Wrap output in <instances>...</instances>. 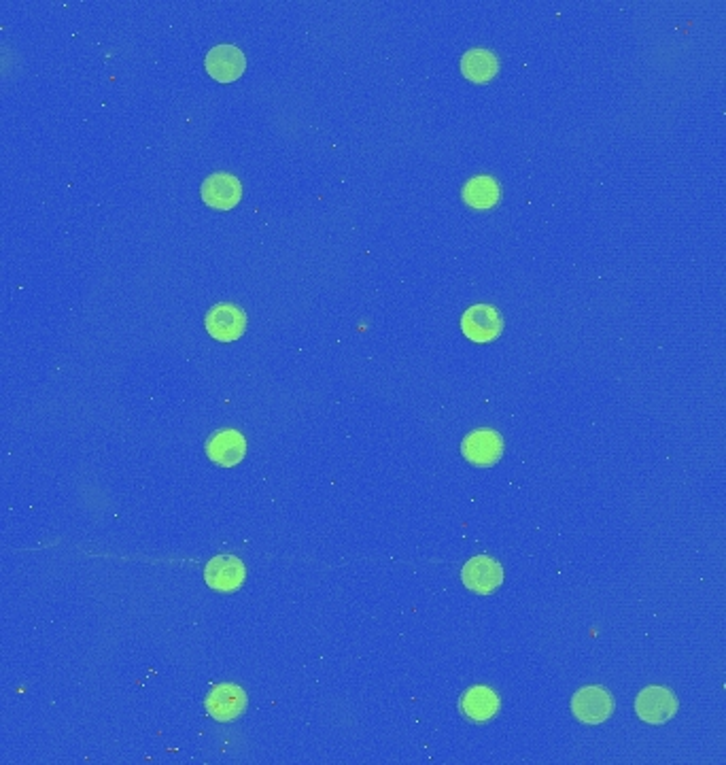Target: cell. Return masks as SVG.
<instances>
[{"instance_id": "1", "label": "cell", "mask_w": 726, "mask_h": 765, "mask_svg": "<svg viewBox=\"0 0 726 765\" xmlns=\"http://www.w3.org/2000/svg\"><path fill=\"white\" fill-rule=\"evenodd\" d=\"M637 717L650 725H663L676 717L678 697L667 687H646L635 700Z\"/></svg>"}, {"instance_id": "2", "label": "cell", "mask_w": 726, "mask_h": 765, "mask_svg": "<svg viewBox=\"0 0 726 765\" xmlns=\"http://www.w3.org/2000/svg\"><path fill=\"white\" fill-rule=\"evenodd\" d=\"M572 712L580 723L599 725L605 723L614 712V697L603 687H584L572 700Z\"/></svg>"}, {"instance_id": "3", "label": "cell", "mask_w": 726, "mask_h": 765, "mask_svg": "<svg viewBox=\"0 0 726 765\" xmlns=\"http://www.w3.org/2000/svg\"><path fill=\"white\" fill-rule=\"evenodd\" d=\"M461 581L478 595H489L504 583V568L489 555H476L461 570Z\"/></svg>"}, {"instance_id": "4", "label": "cell", "mask_w": 726, "mask_h": 765, "mask_svg": "<svg viewBox=\"0 0 726 765\" xmlns=\"http://www.w3.org/2000/svg\"><path fill=\"white\" fill-rule=\"evenodd\" d=\"M461 330L474 343H491L504 330V319H501L495 306L474 304L463 313Z\"/></svg>"}, {"instance_id": "5", "label": "cell", "mask_w": 726, "mask_h": 765, "mask_svg": "<svg viewBox=\"0 0 726 765\" xmlns=\"http://www.w3.org/2000/svg\"><path fill=\"white\" fill-rule=\"evenodd\" d=\"M461 451L470 464L487 468L497 464L501 455H504V438H501L499 432L489 428L474 430L472 434H468V438L463 440Z\"/></svg>"}, {"instance_id": "6", "label": "cell", "mask_w": 726, "mask_h": 765, "mask_svg": "<svg viewBox=\"0 0 726 765\" xmlns=\"http://www.w3.org/2000/svg\"><path fill=\"white\" fill-rule=\"evenodd\" d=\"M206 330L221 343H232L245 334L247 315L232 302H219L206 313Z\"/></svg>"}, {"instance_id": "7", "label": "cell", "mask_w": 726, "mask_h": 765, "mask_svg": "<svg viewBox=\"0 0 726 765\" xmlns=\"http://www.w3.org/2000/svg\"><path fill=\"white\" fill-rule=\"evenodd\" d=\"M245 576H247L245 564H242V561L234 555L213 557L204 568L206 585L221 593H232L240 589V585L245 583Z\"/></svg>"}, {"instance_id": "8", "label": "cell", "mask_w": 726, "mask_h": 765, "mask_svg": "<svg viewBox=\"0 0 726 765\" xmlns=\"http://www.w3.org/2000/svg\"><path fill=\"white\" fill-rule=\"evenodd\" d=\"M247 708V695L238 685L234 683H223L217 685L209 697H206V710L213 719L228 723L238 719L242 712Z\"/></svg>"}, {"instance_id": "9", "label": "cell", "mask_w": 726, "mask_h": 765, "mask_svg": "<svg viewBox=\"0 0 726 765\" xmlns=\"http://www.w3.org/2000/svg\"><path fill=\"white\" fill-rule=\"evenodd\" d=\"M200 194H202V200L209 204V207L219 209V211H230L240 202L242 187L234 175L215 173V175L204 179Z\"/></svg>"}, {"instance_id": "10", "label": "cell", "mask_w": 726, "mask_h": 765, "mask_svg": "<svg viewBox=\"0 0 726 765\" xmlns=\"http://www.w3.org/2000/svg\"><path fill=\"white\" fill-rule=\"evenodd\" d=\"M245 66H247V58L242 51L234 45H217L209 51V56H206V71H209V75L215 79V81H221V83H232L236 81L242 73H245Z\"/></svg>"}, {"instance_id": "11", "label": "cell", "mask_w": 726, "mask_h": 765, "mask_svg": "<svg viewBox=\"0 0 726 765\" xmlns=\"http://www.w3.org/2000/svg\"><path fill=\"white\" fill-rule=\"evenodd\" d=\"M206 453H209L215 464L223 468H232L247 453L245 436L236 430H221L206 442Z\"/></svg>"}, {"instance_id": "12", "label": "cell", "mask_w": 726, "mask_h": 765, "mask_svg": "<svg viewBox=\"0 0 726 765\" xmlns=\"http://www.w3.org/2000/svg\"><path fill=\"white\" fill-rule=\"evenodd\" d=\"M499 697L493 689L489 687H482V685H476L472 689L465 691V695L461 697V710L465 712V717H470L472 721L476 723H484L493 719L495 714L499 712Z\"/></svg>"}, {"instance_id": "13", "label": "cell", "mask_w": 726, "mask_h": 765, "mask_svg": "<svg viewBox=\"0 0 726 765\" xmlns=\"http://www.w3.org/2000/svg\"><path fill=\"white\" fill-rule=\"evenodd\" d=\"M501 198V187L493 177L478 175L470 179L463 187V200L470 204L472 209L487 211L493 209Z\"/></svg>"}, {"instance_id": "14", "label": "cell", "mask_w": 726, "mask_h": 765, "mask_svg": "<svg viewBox=\"0 0 726 765\" xmlns=\"http://www.w3.org/2000/svg\"><path fill=\"white\" fill-rule=\"evenodd\" d=\"M499 71V60L489 49H470L461 58V73L474 83H487Z\"/></svg>"}]
</instances>
